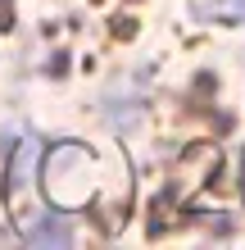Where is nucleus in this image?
<instances>
[{
    "label": "nucleus",
    "mask_w": 245,
    "mask_h": 250,
    "mask_svg": "<svg viewBox=\"0 0 245 250\" xmlns=\"http://www.w3.org/2000/svg\"><path fill=\"white\" fill-rule=\"evenodd\" d=\"M41 178H46V196L55 209H82L95 196V159L86 146L64 141L41 159Z\"/></svg>",
    "instance_id": "1"
},
{
    "label": "nucleus",
    "mask_w": 245,
    "mask_h": 250,
    "mask_svg": "<svg viewBox=\"0 0 245 250\" xmlns=\"http://www.w3.org/2000/svg\"><path fill=\"white\" fill-rule=\"evenodd\" d=\"M195 14L200 19H218V23H245V0H200Z\"/></svg>",
    "instance_id": "2"
},
{
    "label": "nucleus",
    "mask_w": 245,
    "mask_h": 250,
    "mask_svg": "<svg viewBox=\"0 0 245 250\" xmlns=\"http://www.w3.org/2000/svg\"><path fill=\"white\" fill-rule=\"evenodd\" d=\"M23 237L32 241V246H68V228L55 223V218H46V223H27Z\"/></svg>",
    "instance_id": "3"
},
{
    "label": "nucleus",
    "mask_w": 245,
    "mask_h": 250,
    "mask_svg": "<svg viewBox=\"0 0 245 250\" xmlns=\"http://www.w3.org/2000/svg\"><path fill=\"white\" fill-rule=\"evenodd\" d=\"M32 159H37V146H32V141H23V155L9 164V191H19V187L27 182V164H32Z\"/></svg>",
    "instance_id": "4"
},
{
    "label": "nucleus",
    "mask_w": 245,
    "mask_h": 250,
    "mask_svg": "<svg viewBox=\"0 0 245 250\" xmlns=\"http://www.w3.org/2000/svg\"><path fill=\"white\" fill-rule=\"evenodd\" d=\"M241 191H245V164H241Z\"/></svg>",
    "instance_id": "5"
}]
</instances>
